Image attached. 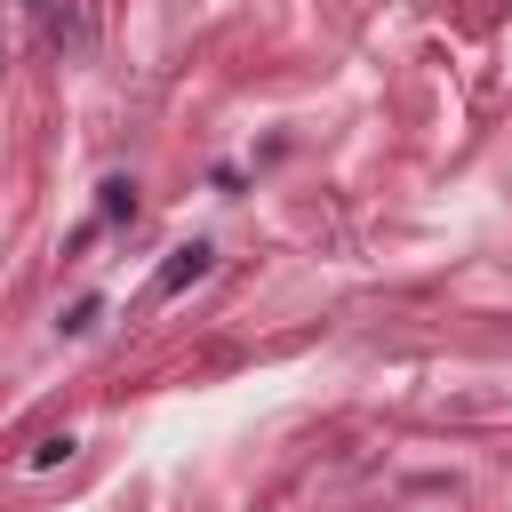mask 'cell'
<instances>
[{
  "label": "cell",
  "instance_id": "obj_1",
  "mask_svg": "<svg viewBox=\"0 0 512 512\" xmlns=\"http://www.w3.org/2000/svg\"><path fill=\"white\" fill-rule=\"evenodd\" d=\"M208 264H216V248H208V240H184V248H168V264L152 272V304H168V296H184L192 280H208Z\"/></svg>",
  "mask_w": 512,
  "mask_h": 512
},
{
  "label": "cell",
  "instance_id": "obj_2",
  "mask_svg": "<svg viewBox=\"0 0 512 512\" xmlns=\"http://www.w3.org/2000/svg\"><path fill=\"white\" fill-rule=\"evenodd\" d=\"M72 448H80L72 432H48V440H32V448H24V472H56V464H64Z\"/></svg>",
  "mask_w": 512,
  "mask_h": 512
},
{
  "label": "cell",
  "instance_id": "obj_5",
  "mask_svg": "<svg viewBox=\"0 0 512 512\" xmlns=\"http://www.w3.org/2000/svg\"><path fill=\"white\" fill-rule=\"evenodd\" d=\"M32 8H40V0H32Z\"/></svg>",
  "mask_w": 512,
  "mask_h": 512
},
{
  "label": "cell",
  "instance_id": "obj_4",
  "mask_svg": "<svg viewBox=\"0 0 512 512\" xmlns=\"http://www.w3.org/2000/svg\"><path fill=\"white\" fill-rule=\"evenodd\" d=\"M96 312H104V304H96V296H80V304H72L56 328H64V336H88V328H96Z\"/></svg>",
  "mask_w": 512,
  "mask_h": 512
},
{
  "label": "cell",
  "instance_id": "obj_3",
  "mask_svg": "<svg viewBox=\"0 0 512 512\" xmlns=\"http://www.w3.org/2000/svg\"><path fill=\"white\" fill-rule=\"evenodd\" d=\"M96 208H104V224H128V216H136V184H128V176H104V200H96Z\"/></svg>",
  "mask_w": 512,
  "mask_h": 512
}]
</instances>
